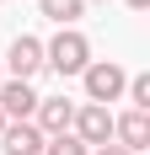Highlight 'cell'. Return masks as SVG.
Instances as JSON below:
<instances>
[{
    "label": "cell",
    "mask_w": 150,
    "mask_h": 155,
    "mask_svg": "<svg viewBox=\"0 0 150 155\" xmlns=\"http://www.w3.org/2000/svg\"><path fill=\"white\" fill-rule=\"evenodd\" d=\"M43 64H54L59 75H80V70L91 64V43H86L75 27H59V38L43 48Z\"/></svg>",
    "instance_id": "1"
},
{
    "label": "cell",
    "mask_w": 150,
    "mask_h": 155,
    "mask_svg": "<svg viewBox=\"0 0 150 155\" xmlns=\"http://www.w3.org/2000/svg\"><path fill=\"white\" fill-rule=\"evenodd\" d=\"M80 80H86V102H118L123 96V86H129V75H123V64H113V59H91L86 70H80Z\"/></svg>",
    "instance_id": "2"
},
{
    "label": "cell",
    "mask_w": 150,
    "mask_h": 155,
    "mask_svg": "<svg viewBox=\"0 0 150 155\" xmlns=\"http://www.w3.org/2000/svg\"><path fill=\"white\" fill-rule=\"evenodd\" d=\"M70 128H75V139L86 144V150L113 144V112H107L102 102H80V107H75V118H70Z\"/></svg>",
    "instance_id": "3"
},
{
    "label": "cell",
    "mask_w": 150,
    "mask_h": 155,
    "mask_svg": "<svg viewBox=\"0 0 150 155\" xmlns=\"http://www.w3.org/2000/svg\"><path fill=\"white\" fill-rule=\"evenodd\" d=\"M70 118H75V102L64 96H38V112H32V128L54 139V134H70Z\"/></svg>",
    "instance_id": "4"
},
{
    "label": "cell",
    "mask_w": 150,
    "mask_h": 155,
    "mask_svg": "<svg viewBox=\"0 0 150 155\" xmlns=\"http://www.w3.org/2000/svg\"><path fill=\"white\" fill-rule=\"evenodd\" d=\"M5 64H11V80H32L38 70H43V43L38 38H11V48H5Z\"/></svg>",
    "instance_id": "5"
},
{
    "label": "cell",
    "mask_w": 150,
    "mask_h": 155,
    "mask_svg": "<svg viewBox=\"0 0 150 155\" xmlns=\"http://www.w3.org/2000/svg\"><path fill=\"white\" fill-rule=\"evenodd\" d=\"M0 112H5V123H27L32 112H38V91H32L27 80H0Z\"/></svg>",
    "instance_id": "6"
},
{
    "label": "cell",
    "mask_w": 150,
    "mask_h": 155,
    "mask_svg": "<svg viewBox=\"0 0 150 155\" xmlns=\"http://www.w3.org/2000/svg\"><path fill=\"white\" fill-rule=\"evenodd\" d=\"M113 139H118L129 155H134V150H145V144H150V112L129 107L123 118H113Z\"/></svg>",
    "instance_id": "7"
},
{
    "label": "cell",
    "mask_w": 150,
    "mask_h": 155,
    "mask_svg": "<svg viewBox=\"0 0 150 155\" xmlns=\"http://www.w3.org/2000/svg\"><path fill=\"white\" fill-rule=\"evenodd\" d=\"M0 150L5 155H43V134L32 123H5L0 128Z\"/></svg>",
    "instance_id": "8"
},
{
    "label": "cell",
    "mask_w": 150,
    "mask_h": 155,
    "mask_svg": "<svg viewBox=\"0 0 150 155\" xmlns=\"http://www.w3.org/2000/svg\"><path fill=\"white\" fill-rule=\"evenodd\" d=\"M43 5L48 21H59V27H70V21H80V11H86V0H38Z\"/></svg>",
    "instance_id": "9"
},
{
    "label": "cell",
    "mask_w": 150,
    "mask_h": 155,
    "mask_svg": "<svg viewBox=\"0 0 150 155\" xmlns=\"http://www.w3.org/2000/svg\"><path fill=\"white\" fill-rule=\"evenodd\" d=\"M43 155H91V150L75 134H54V139H43Z\"/></svg>",
    "instance_id": "10"
},
{
    "label": "cell",
    "mask_w": 150,
    "mask_h": 155,
    "mask_svg": "<svg viewBox=\"0 0 150 155\" xmlns=\"http://www.w3.org/2000/svg\"><path fill=\"white\" fill-rule=\"evenodd\" d=\"M123 91H129V102H134L139 112H150V75H129V86H123Z\"/></svg>",
    "instance_id": "11"
},
{
    "label": "cell",
    "mask_w": 150,
    "mask_h": 155,
    "mask_svg": "<svg viewBox=\"0 0 150 155\" xmlns=\"http://www.w3.org/2000/svg\"><path fill=\"white\" fill-rule=\"evenodd\" d=\"M91 155H129V150H123V144H97Z\"/></svg>",
    "instance_id": "12"
},
{
    "label": "cell",
    "mask_w": 150,
    "mask_h": 155,
    "mask_svg": "<svg viewBox=\"0 0 150 155\" xmlns=\"http://www.w3.org/2000/svg\"><path fill=\"white\" fill-rule=\"evenodd\" d=\"M129 5H134V11H145V5H150V0H129Z\"/></svg>",
    "instance_id": "13"
},
{
    "label": "cell",
    "mask_w": 150,
    "mask_h": 155,
    "mask_svg": "<svg viewBox=\"0 0 150 155\" xmlns=\"http://www.w3.org/2000/svg\"><path fill=\"white\" fill-rule=\"evenodd\" d=\"M0 128H5V112H0Z\"/></svg>",
    "instance_id": "14"
},
{
    "label": "cell",
    "mask_w": 150,
    "mask_h": 155,
    "mask_svg": "<svg viewBox=\"0 0 150 155\" xmlns=\"http://www.w3.org/2000/svg\"><path fill=\"white\" fill-rule=\"evenodd\" d=\"M86 5H91V0H86Z\"/></svg>",
    "instance_id": "15"
},
{
    "label": "cell",
    "mask_w": 150,
    "mask_h": 155,
    "mask_svg": "<svg viewBox=\"0 0 150 155\" xmlns=\"http://www.w3.org/2000/svg\"><path fill=\"white\" fill-rule=\"evenodd\" d=\"M0 80H5V75H0Z\"/></svg>",
    "instance_id": "16"
}]
</instances>
